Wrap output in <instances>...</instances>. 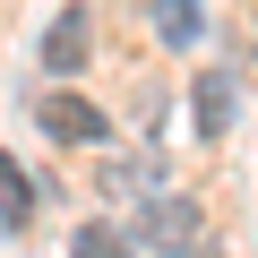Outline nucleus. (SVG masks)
Returning <instances> with one entry per match:
<instances>
[{
  "label": "nucleus",
  "instance_id": "7ed1b4c3",
  "mask_svg": "<svg viewBox=\"0 0 258 258\" xmlns=\"http://www.w3.org/2000/svg\"><path fill=\"white\" fill-rule=\"evenodd\" d=\"M86 52H95V43H86V9H60V18L43 26V69L69 78V69H86Z\"/></svg>",
  "mask_w": 258,
  "mask_h": 258
},
{
  "label": "nucleus",
  "instance_id": "0eeeda50",
  "mask_svg": "<svg viewBox=\"0 0 258 258\" xmlns=\"http://www.w3.org/2000/svg\"><path fill=\"white\" fill-rule=\"evenodd\" d=\"M26 224H35V181H26V164L0 155V232H26Z\"/></svg>",
  "mask_w": 258,
  "mask_h": 258
},
{
  "label": "nucleus",
  "instance_id": "6e6552de",
  "mask_svg": "<svg viewBox=\"0 0 258 258\" xmlns=\"http://www.w3.org/2000/svg\"><path fill=\"white\" fill-rule=\"evenodd\" d=\"M129 249H138V241H129L120 224H78L69 232V258H129Z\"/></svg>",
  "mask_w": 258,
  "mask_h": 258
},
{
  "label": "nucleus",
  "instance_id": "39448f33",
  "mask_svg": "<svg viewBox=\"0 0 258 258\" xmlns=\"http://www.w3.org/2000/svg\"><path fill=\"white\" fill-rule=\"evenodd\" d=\"M232 103H241V95H232V78H224V69H207V78L189 86V120H198V138H224V129H232Z\"/></svg>",
  "mask_w": 258,
  "mask_h": 258
},
{
  "label": "nucleus",
  "instance_id": "f03ea898",
  "mask_svg": "<svg viewBox=\"0 0 258 258\" xmlns=\"http://www.w3.org/2000/svg\"><path fill=\"white\" fill-rule=\"evenodd\" d=\"M129 241H147V249H189V241H198V207L172 198V189H155V198H138V232H129Z\"/></svg>",
  "mask_w": 258,
  "mask_h": 258
},
{
  "label": "nucleus",
  "instance_id": "f257e3e1",
  "mask_svg": "<svg viewBox=\"0 0 258 258\" xmlns=\"http://www.w3.org/2000/svg\"><path fill=\"white\" fill-rule=\"evenodd\" d=\"M35 120H43L52 147H103V138H112V112H95V103L69 95V86H52V95L35 103Z\"/></svg>",
  "mask_w": 258,
  "mask_h": 258
},
{
  "label": "nucleus",
  "instance_id": "20e7f679",
  "mask_svg": "<svg viewBox=\"0 0 258 258\" xmlns=\"http://www.w3.org/2000/svg\"><path fill=\"white\" fill-rule=\"evenodd\" d=\"M95 189H103V198H155V189H164V164H155V155H112V164L95 172Z\"/></svg>",
  "mask_w": 258,
  "mask_h": 258
},
{
  "label": "nucleus",
  "instance_id": "423d86ee",
  "mask_svg": "<svg viewBox=\"0 0 258 258\" xmlns=\"http://www.w3.org/2000/svg\"><path fill=\"white\" fill-rule=\"evenodd\" d=\"M155 43H164V52H198V43H207L198 0H155Z\"/></svg>",
  "mask_w": 258,
  "mask_h": 258
}]
</instances>
